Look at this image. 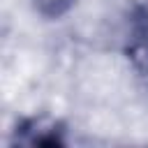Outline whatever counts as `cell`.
I'll return each instance as SVG.
<instances>
[{"instance_id": "3", "label": "cell", "mask_w": 148, "mask_h": 148, "mask_svg": "<svg viewBox=\"0 0 148 148\" xmlns=\"http://www.w3.org/2000/svg\"><path fill=\"white\" fill-rule=\"evenodd\" d=\"M72 2L74 0H35V5L39 7V12L46 14V16H60V14H65L72 7Z\"/></svg>"}, {"instance_id": "2", "label": "cell", "mask_w": 148, "mask_h": 148, "mask_svg": "<svg viewBox=\"0 0 148 148\" xmlns=\"http://www.w3.org/2000/svg\"><path fill=\"white\" fill-rule=\"evenodd\" d=\"M16 143L23 146H62V136L56 123H49L44 118L25 120L16 130Z\"/></svg>"}, {"instance_id": "1", "label": "cell", "mask_w": 148, "mask_h": 148, "mask_svg": "<svg viewBox=\"0 0 148 148\" xmlns=\"http://www.w3.org/2000/svg\"><path fill=\"white\" fill-rule=\"evenodd\" d=\"M125 53H127V60L132 62L136 76L148 88V9L146 7H139L132 14Z\"/></svg>"}]
</instances>
